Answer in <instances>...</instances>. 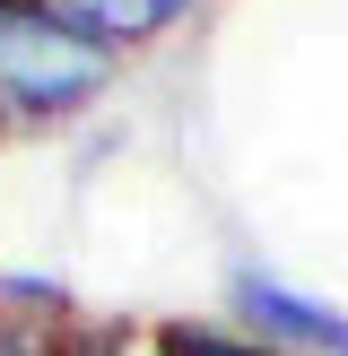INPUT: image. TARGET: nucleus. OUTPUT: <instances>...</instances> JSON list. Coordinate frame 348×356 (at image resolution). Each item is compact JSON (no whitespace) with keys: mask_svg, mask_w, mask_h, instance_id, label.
<instances>
[{"mask_svg":"<svg viewBox=\"0 0 348 356\" xmlns=\"http://www.w3.org/2000/svg\"><path fill=\"white\" fill-rule=\"evenodd\" d=\"M44 9L61 17V26L96 35L104 52H139V44H166L200 0H44Z\"/></svg>","mask_w":348,"mask_h":356,"instance_id":"obj_3","label":"nucleus"},{"mask_svg":"<svg viewBox=\"0 0 348 356\" xmlns=\"http://www.w3.org/2000/svg\"><path fill=\"white\" fill-rule=\"evenodd\" d=\"M122 52H104L96 35L61 26L44 0H9L0 9V131H44L70 122L113 87Z\"/></svg>","mask_w":348,"mask_h":356,"instance_id":"obj_1","label":"nucleus"},{"mask_svg":"<svg viewBox=\"0 0 348 356\" xmlns=\"http://www.w3.org/2000/svg\"><path fill=\"white\" fill-rule=\"evenodd\" d=\"M0 356H61V330H0Z\"/></svg>","mask_w":348,"mask_h":356,"instance_id":"obj_4","label":"nucleus"},{"mask_svg":"<svg viewBox=\"0 0 348 356\" xmlns=\"http://www.w3.org/2000/svg\"><path fill=\"white\" fill-rule=\"evenodd\" d=\"M235 322L270 348H296V356H348V313L322 305V296L278 287L270 270H235Z\"/></svg>","mask_w":348,"mask_h":356,"instance_id":"obj_2","label":"nucleus"}]
</instances>
